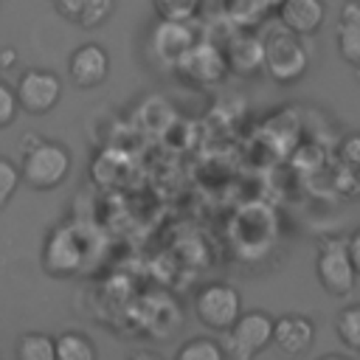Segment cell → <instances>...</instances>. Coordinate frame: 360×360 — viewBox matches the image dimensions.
I'll return each instance as SVG.
<instances>
[{"label":"cell","instance_id":"ac0fdd59","mask_svg":"<svg viewBox=\"0 0 360 360\" xmlns=\"http://www.w3.org/2000/svg\"><path fill=\"white\" fill-rule=\"evenodd\" d=\"M335 332L340 338V343L360 354V304H349L338 312V321H335Z\"/></svg>","mask_w":360,"mask_h":360},{"label":"cell","instance_id":"484cf974","mask_svg":"<svg viewBox=\"0 0 360 360\" xmlns=\"http://www.w3.org/2000/svg\"><path fill=\"white\" fill-rule=\"evenodd\" d=\"M349 253H352V262H354L357 276H360V228L349 233Z\"/></svg>","mask_w":360,"mask_h":360},{"label":"cell","instance_id":"d6986e66","mask_svg":"<svg viewBox=\"0 0 360 360\" xmlns=\"http://www.w3.org/2000/svg\"><path fill=\"white\" fill-rule=\"evenodd\" d=\"M177 360H225V346L214 338H194V340H186L177 352H174Z\"/></svg>","mask_w":360,"mask_h":360},{"label":"cell","instance_id":"7402d4cb","mask_svg":"<svg viewBox=\"0 0 360 360\" xmlns=\"http://www.w3.org/2000/svg\"><path fill=\"white\" fill-rule=\"evenodd\" d=\"M112 8H115V0H87L79 28H98V25H104L110 20Z\"/></svg>","mask_w":360,"mask_h":360},{"label":"cell","instance_id":"f1b7e54d","mask_svg":"<svg viewBox=\"0 0 360 360\" xmlns=\"http://www.w3.org/2000/svg\"><path fill=\"white\" fill-rule=\"evenodd\" d=\"M354 76H357V82H360V65H357V68H354Z\"/></svg>","mask_w":360,"mask_h":360},{"label":"cell","instance_id":"83f0119b","mask_svg":"<svg viewBox=\"0 0 360 360\" xmlns=\"http://www.w3.org/2000/svg\"><path fill=\"white\" fill-rule=\"evenodd\" d=\"M262 3H264V6H267V8H278V6H281V3H284V0H262Z\"/></svg>","mask_w":360,"mask_h":360},{"label":"cell","instance_id":"6da1fadb","mask_svg":"<svg viewBox=\"0 0 360 360\" xmlns=\"http://www.w3.org/2000/svg\"><path fill=\"white\" fill-rule=\"evenodd\" d=\"M93 231L84 222H68L62 228H53L48 242H45V256L42 264L53 276H73L87 267V262L98 250V239L90 242Z\"/></svg>","mask_w":360,"mask_h":360},{"label":"cell","instance_id":"603a6c76","mask_svg":"<svg viewBox=\"0 0 360 360\" xmlns=\"http://www.w3.org/2000/svg\"><path fill=\"white\" fill-rule=\"evenodd\" d=\"M20 112V98H17V90L0 79V129L11 127L14 118Z\"/></svg>","mask_w":360,"mask_h":360},{"label":"cell","instance_id":"ffe728a7","mask_svg":"<svg viewBox=\"0 0 360 360\" xmlns=\"http://www.w3.org/2000/svg\"><path fill=\"white\" fill-rule=\"evenodd\" d=\"M205 0H152V8L160 20H197Z\"/></svg>","mask_w":360,"mask_h":360},{"label":"cell","instance_id":"44dd1931","mask_svg":"<svg viewBox=\"0 0 360 360\" xmlns=\"http://www.w3.org/2000/svg\"><path fill=\"white\" fill-rule=\"evenodd\" d=\"M22 183V172L17 163H11L8 158H0V211L8 205V200L14 197V191Z\"/></svg>","mask_w":360,"mask_h":360},{"label":"cell","instance_id":"e0dca14e","mask_svg":"<svg viewBox=\"0 0 360 360\" xmlns=\"http://www.w3.org/2000/svg\"><path fill=\"white\" fill-rule=\"evenodd\" d=\"M96 346L84 332H62L56 338V357L59 360H96Z\"/></svg>","mask_w":360,"mask_h":360},{"label":"cell","instance_id":"277c9868","mask_svg":"<svg viewBox=\"0 0 360 360\" xmlns=\"http://www.w3.org/2000/svg\"><path fill=\"white\" fill-rule=\"evenodd\" d=\"M20 155H22V163H20L22 180L37 191H51L62 186L70 174V152L56 141L42 138L39 143H34Z\"/></svg>","mask_w":360,"mask_h":360},{"label":"cell","instance_id":"2e32d148","mask_svg":"<svg viewBox=\"0 0 360 360\" xmlns=\"http://www.w3.org/2000/svg\"><path fill=\"white\" fill-rule=\"evenodd\" d=\"M14 354L20 360H53L56 357V338L45 332H25L17 340Z\"/></svg>","mask_w":360,"mask_h":360},{"label":"cell","instance_id":"4316f807","mask_svg":"<svg viewBox=\"0 0 360 360\" xmlns=\"http://www.w3.org/2000/svg\"><path fill=\"white\" fill-rule=\"evenodd\" d=\"M11 65H17V51L11 45H6V48H0V68H11Z\"/></svg>","mask_w":360,"mask_h":360},{"label":"cell","instance_id":"5bb4252c","mask_svg":"<svg viewBox=\"0 0 360 360\" xmlns=\"http://www.w3.org/2000/svg\"><path fill=\"white\" fill-rule=\"evenodd\" d=\"M338 53L349 68L360 65V0H346L338 20Z\"/></svg>","mask_w":360,"mask_h":360},{"label":"cell","instance_id":"3957f363","mask_svg":"<svg viewBox=\"0 0 360 360\" xmlns=\"http://www.w3.org/2000/svg\"><path fill=\"white\" fill-rule=\"evenodd\" d=\"M315 276L318 284L329 295H349L357 284V267L349 253V236H323L318 239L315 256Z\"/></svg>","mask_w":360,"mask_h":360},{"label":"cell","instance_id":"30bf717a","mask_svg":"<svg viewBox=\"0 0 360 360\" xmlns=\"http://www.w3.org/2000/svg\"><path fill=\"white\" fill-rule=\"evenodd\" d=\"M228 68L236 76H259L264 70V37H256L250 28H239L225 42Z\"/></svg>","mask_w":360,"mask_h":360},{"label":"cell","instance_id":"9a60e30c","mask_svg":"<svg viewBox=\"0 0 360 360\" xmlns=\"http://www.w3.org/2000/svg\"><path fill=\"white\" fill-rule=\"evenodd\" d=\"M208 11L222 25L253 28L270 8L262 0H208Z\"/></svg>","mask_w":360,"mask_h":360},{"label":"cell","instance_id":"52a82bcc","mask_svg":"<svg viewBox=\"0 0 360 360\" xmlns=\"http://www.w3.org/2000/svg\"><path fill=\"white\" fill-rule=\"evenodd\" d=\"M273 326L276 318L264 309H250L236 318V323L225 332V354L231 360H250L259 352H264L273 343Z\"/></svg>","mask_w":360,"mask_h":360},{"label":"cell","instance_id":"4fadbf2b","mask_svg":"<svg viewBox=\"0 0 360 360\" xmlns=\"http://www.w3.org/2000/svg\"><path fill=\"white\" fill-rule=\"evenodd\" d=\"M276 11H278V22L301 37H312L326 20L323 0H284Z\"/></svg>","mask_w":360,"mask_h":360},{"label":"cell","instance_id":"9c48e42d","mask_svg":"<svg viewBox=\"0 0 360 360\" xmlns=\"http://www.w3.org/2000/svg\"><path fill=\"white\" fill-rule=\"evenodd\" d=\"M17 98H20V110L28 115H48L59 98H62V79L53 70H42V68H31L25 70L17 84Z\"/></svg>","mask_w":360,"mask_h":360},{"label":"cell","instance_id":"7a4b0ae2","mask_svg":"<svg viewBox=\"0 0 360 360\" xmlns=\"http://www.w3.org/2000/svg\"><path fill=\"white\" fill-rule=\"evenodd\" d=\"M307 37L284 28L281 22L264 34V73L276 84H295L309 70Z\"/></svg>","mask_w":360,"mask_h":360},{"label":"cell","instance_id":"cb8c5ba5","mask_svg":"<svg viewBox=\"0 0 360 360\" xmlns=\"http://www.w3.org/2000/svg\"><path fill=\"white\" fill-rule=\"evenodd\" d=\"M340 160L352 169H360V132H352L340 141V149H338Z\"/></svg>","mask_w":360,"mask_h":360},{"label":"cell","instance_id":"ba28073f","mask_svg":"<svg viewBox=\"0 0 360 360\" xmlns=\"http://www.w3.org/2000/svg\"><path fill=\"white\" fill-rule=\"evenodd\" d=\"M194 315L211 332H228L242 315V295L233 284L214 281L194 295Z\"/></svg>","mask_w":360,"mask_h":360},{"label":"cell","instance_id":"d4e9b609","mask_svg":"<svg viewBox=\"0 0 360 360\" xmlns=\"http://www.w3.org/2000/svg\"><path fill=\"white\" fill-rule=\"evenodd\" d=\"M84 6H87V0H53V8H56L68 22H73V25L82 22Z\"/></svg>","mask_w":360,"mask_h":360},{"label":"cell","instance_id":"7c38bea8","mask_svg":"<svg viewBox=\"0 0 360 360\" xmlns=\"http://www.w3.org/2000/svg\"><path fill=\"white\" fill-rule=\"evenodd\" d=\"M273 343L290 357L307 354L312 349V343H315V321L301 315V312H287V315L276 318Z\"/></svg>","mask_w":360,"mask_h":360},{"label":"cell","instance_id":"5b68a950","mask_svg":"<svg viewBox=\"0 0 360 360\" xmlns=\"http://www.w3.org/2000/svg\"><path fill=\"white\" fill-rule=\"evenodd\" d=\"M197 28L191 20H160L146 34V59L160 70H174L177 59L197 42Z\"/></svg>","mask_w":360,"mask_h":360},{"label":"cell","instance_id":"8992f818","mask_svg":"<svg viewBox=\"0 0 360 360\" xmlns=\"http://www.w3.org/2000/svg\"><path fill=\"white\" fill-rule=\"evenodd\" d=\"M228 56L225 48L211 39H197L174 65V76L194 87H214L228 76Z\"/></svg>","mask_w":360,"mask_h":360},{"label":"cell","instance_id":"8fae6325","mask_svg":"<svg viewBox=\"0 0 360 360\" xmlns=\"http://www.w3.org/2000/svg\"><path fill=\"white\" fill-rule=\"evenodd\" d=\"M68 73H70V82L76 87H82V90L98 87L110 76V53H107V48L98 45V42L79 45L68 59Z\"/></svg>","mask_w":360,"mask_h":360}]
</instances>
